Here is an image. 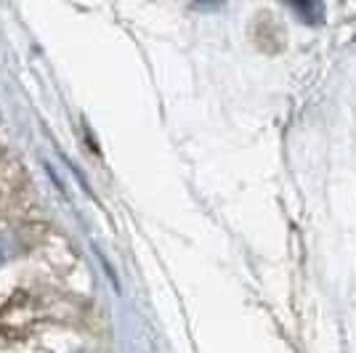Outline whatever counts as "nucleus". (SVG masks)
Returning <instances> with one entry per match:
<instances>
[{
  "label": "nucleus",
  "instance_id": "nucleus-1",
  "mask_svg": "<svg viewBox=\"0 0 356 353\" xmlns=\"http://www.w3.org/2000/svg\"><path fill=\"white\" fill-rule=\"evenodd\" d=\"M296 11L298 14H306V22H309V24H319V22H322V16H325V6H319V3H312V6H309V3H306V6H296Z\"/></svg>",
  "mask_w": 356,
  "mask_h": 353
}]
</instances>
